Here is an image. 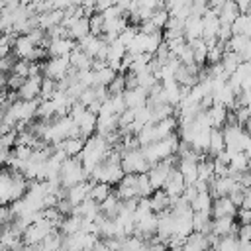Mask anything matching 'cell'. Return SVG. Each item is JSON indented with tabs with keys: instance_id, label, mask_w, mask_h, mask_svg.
Returning <instances> with one entry per match:
<instances>
[{
	"instance_id": "f35d334b",
	"label": "cell",
	"mask_w": 251,
	"mask_h": 251,
	"mask_svg": "<svg viewBox=\"0 0 251 251\" xmlns=\"http://www.w3.org/2000/svg\"><path fill=\"white\" fill-rule=\"evenodd\" d=\"M235 235H237V239L241 243H249L251 241V224H239Z\"/></svg>"
},
{
	"instance_id": "d6986e66",
	"label": "cell",
	"mask_w": 251,
	"mask_h": 251,
	"mask_svg": "<svg viewBox=\"0 0 251 251\" xmlns=\"http://www.w3.org/2000/svg\"><path fill=\"white\" fill-rule=\"evenodd\" d=\"M69 37L78 41L82 37H86L90 33V27H88V18H73V22L69 24Z\"/></svg>"
},
{
	"instance_id": "74e56055",
	"label": "cell",
	"mask_w": 251,
	"mask_h": 251,
	"mask_svg": "<svg viewBox=\"0 0 251 251\" xmlns=\"http://www.w3.org/2000/svg\"><path fill=\"white\" fill-rule=\"evenodd\" d=\"M12 73H14V75H18V76H24V78H27V75H29V61L18 59V61L14 63V69H12Z\"/></svg>"
},
{
	"instance_id": "7c38bea8",
	"label": "cell",
	"mask_w": 251,
	"mask_h": 251,
	"mask_svg": "<svg viewBox=\"0 0 251 251\" xmlns=\"http://www.w3.org/2000/svg\"><path fill=\"white\" fill-rule=\"evenodd\" d=\"M104 45H106V41H104L102 37L92 35V33H88L86 37H82V39H78V41H76V47H78L82 53H86L90 59H96L98 51H100Z\"/></svg>"
},
{
	"instance_id": "60d3db41",
	"label": "cell",
	"mask_w": 251,
	"mask_h": 251,
	"mask_svg": "<svg viewBox=\"0 0 251 251\" xmlns=\"http://www.w3.org/2000/svg\"><path fill=\"white\" fill-rule=\"evenodd\" d=\"M110 6H114V0H96L94 12H96V14H102V12H104V10H108Z\"/></svg>"
},
{
	"instance_id": "83f0119b",
	"label": "cell",
	"mask_w": 251,
	"mask_h": 251,
	"mask_svg": "<svg viewBox=\"0 0 251 251\" xmlns=\"http://www.w3.org/2000/svg\"><path fill=\"white\" fill-rule=\"evenodd\" d=\"M112 192H114V190H112V186H110L108 182H92L88 198H92L96 204H102Z\"/></svg>"
},
{
	"instance_id": "ba28073f",
	"label": "cell",
	"mask_w": 251,
	"mask_h": 251,
	"mask_svg": "<svg viewBox=\"0 0 251 251\" xmlns=\"http://www.w3.org/2000/svg\"><path fill=\"white\" fill-rule=\"evenodd\" d=\"M239 224L235 222V218H212V229L210 233L216 237H224V235H235L237 233Z\"/></svg>"
},
{
	"instance_id": "7bdbcfd3",
	"label": "cell",
	"mask_w": 251,
	"mask_h": 251,
	"mask_svg": "<svg viewBox=\"0 0 251 251\" xmlns=\"http://www.w3.org/2000/svg\"><path fill=\"white\" fill-rule=\"evenodd\" d=\"M226 2H227V0H208V8H212V10H220Z\"/></svg>"
},
{
	"instance_id": "4fadbf2b",
	"label": "cell",
	"mask_w": 251,
	"mask_h": 251,
	"mask_svg": "<svg viewBox=\"0 0 251 251\" xmlns=\"http://www.w3.org/2000/svg\"><path fill=\"white\" fill-rule=\"evenodd\" d=\"M147 94L149 90L141 88V86H135V88H126L124 92V100H126V108L133 110V108H141L147 104Z\"/></svg>"
},
{
	"instance_id": "cb8c5ba5",
	"label": "cell",
	"mask_w": 251,
	"mask_h": 251,
	"mask_svg": "<svg viewBox=\"0 0 251 251\" xmlns=\"http://www.w3.org/2000/svg\"><path fill=\"white\" fill-rule=\"evenodd\" d=\"M212 202H214L212 194H210L208 190H202V192H198V194L194 196V200L190 202V208H192V212H206V214H212Z\"/></svg>"
},
{
	"instance_id": "e0dca14e",
	"label": "cell",
	"mask_w": 251,
	"mask_h": 251,
	"mask_svg": "<svg viewBox=\"0 0 251 251\" xmlns=\"http://www.w3.org/2000/svg\"><path fill=\"white\" fill-rule=\"evenodd\" d=\"M206 118L210 122V127H224L226 126V118H227V108L222 104H214L212 108L204 110Z\"/></svg>"
},
{
	"instance_id": "ab89813d",
	"label": "cell",
	"mask_w": 251,
	"mask_h": 251,
	"mask_svg": "<svg viewBox=\"0 0 251 251\" xmlns=\"http://www.w3.org/2000/svg\"><path fill=\"white\" fill-rule=\"evenodd\" d=\"M14 63H16V59L8 53V55H4V57H0V73H12V69H14Z\"/></svg>"
},
{
	"instance_id": "8d00e7d4",
	"label": "cell",
	"mask_w": 251,
	"mask_h": 251,
	"mask_svg": "<svg viewBox=\"0 0 251 251\" xmlns=\"http://www.w3.org/2000/svg\"><path fill=\"white\" fill-rule=\"evenodd\" d=\"M149 20L157 25V29H165V25H167V22H169V12H167L165 8H159V10L153 12V16H151Z\"/></svg>"
},
{
	"instance_id": "6da1fadb",
	"label": "cell",
	"mask_w": 251,
	"mask_h": 251,
	"mask_svg": "<svg viewBox=\"0 0 251 251\" xmlns=\"http://www.w3.org/2000/svg\"><path fill=\"white\" fill-rule=\"evenodd\" d=\"M178 143H180V137H178V133L175 131V133L167 135L165 139H159V141H153V143L141 147V153H143V157L147 159L149 165H155V163H159V161H165V159L176 155Z\"/></svg>"
},
{
	"instance_id": "5b68a950",
	"label": "cell",
	"mask_w": 251,
	"mask_h": 251,
	"mask_svg": "<svg viewBox=\"0 0 251 251\" xmlns=\"http://www.w3.org/2000/svg\"><path fill=\"white\" fill-rule=\"evenodd\" d=\"M71 69V63H69V55L67 57H49L47 63H43V76L51 78V80H61L67 76Z\"/></svg>"
},
{
	"instance_id": "8fae6325",
	"label": "cell",
	"mask_w": 251,
	"mask_h": 251,
	"mask_svg": "<svg viewBox=\"0 0 251 251\" xmlns=\"http://www.w3.org/2000/svg\"><path fill=\"white\" fill-rule=\"evenodd\" d=\"M237 208L227 196L214 198L212 202V218H235Z\"/></svg>"
},
{
	"instance_id": "f1b7e54d",
	"label": "cell",
	"mask_w": 251,
	"mask_h": 251,
	"mask_svg": "<svg viewBox=\"0 0 251 251\" xmlns=\"http://www.w3.org/2000/svg\"><path fill=\"white\" fill-rule=\"evenodd\" d=\"M241 241L237 239V235H224L218 237L216 243L212 245V251H239Z\"/></svg>"
},
{
	"instance_id": "d4e9b609",
	"label": "cell",
	"mask_w": 251,
	"mask_h": 251,
	"mask_svg": "<svg viewBox=\"0 0 251 251\" xmlns=\"http://www.w3.org/2000/svg\"><path fill=\"white\" fill-rule=\"evenodd\" d=\"M12 204V171H0V204Z\"/></svg>"
},
{
	"instance_id": "1f68e13d",
	"label": "cell",
	"mask_w": 251,
	"mask_h": 251,
	"mask_svg": "<svg viewBox=\"0 0 251 251\" xmlns=\"http://www.w3.org/2000/svg\"><path fill=\"white\" fill-rule=\"evenodd\" d=\"M135 194H137V198H149L153 194V188H151V182L147 178V173L137 175V178H135Z\"/></svg>"
},
{
	"instance_id": "836d02e7",
	"label": "cell",
	"mask_w": 251,
	"mask_h": 251,
	"mask_svg": "<svg viewBox=\"0 0 251 251\" xmlns=\"http://www.w3.org/2000/svg\"><path fill=\"white\" fill-rule=\"evenodd\" d=\"M106 90H108V96H116V94H124L126 92V76L124 75H116L114 78H112V82L106 86Z\"/></svg>"
},
{
	"instance_id": "d6a6232c",
	"label": "cell",
	"mask_w": 251,
	"mask_h": 251,
	"mask_svg": "<svg viewBox=\"0 0 251 251\" xmlns=\"http://www.w3.org/2000/svg\"><path fill=\"white\" fill-rule=\"evenodd\" d=\"M116 75H118V73H116L112 67H108V65H106V67H102V69L94 71V82H96V86H108Z\"/></svg>"
},
{
	"instance_id": "4316f807",
	"label": "cell",
	"mask_w": 251,
	"mask_h": 251,
	"mask_svg": "<svg viewBox=\"0 0 251 251\" xmlns=\"http://www.w3.org/2000/svg\"><path fill=\"white\" fill-rule=\"evenodd\" d=\"M98 208H100V214H102V216H106V218H116L118 212H120V208H122V202H120V198L112 192L102 204H98Z\"/></svg>"
},
{
	"instance_id": "9a60e30c",
	"label": "cell",
	"mask_w": 251,
	"mask_h": 251,
	"mask_svg": "<svg viewBox=\"0 0 251 251\" xmlns=\"http://www.w3.org/2000/svg\"><path fill=\"white\" fill-rule=\"evenodd\" d=\"M176 169L184 178V184H194L198 180V163L196 161H188V159H178L176 161Z\"/></svg>"
},
{
	"instance_id": "52a82bcc",
	"label": "cell",
	"mask_w": 251,
	"mask_h": 251,
	"mask_svg": "<svg viewBox=\"0 0 251 251\" xmlns=\"http://www.w3.org/2000/svg\"><path fill=\"white\" fill-rule=\"evenodd\" d=\"M75 47H76L75 39L61 37V39H51L45 49H47V57H67Z\"/></svg>"
},
{
	"instance_id": "3957f363",
	"label": "cell",
	"mask_w": 251,
	"mask_h": 251,
	"mask_svg": "<svg viewBox=\"0 0 251 251\" xmlns=\"http://www.w3.org/2000/svg\"><path fill=\"white\" fill-rule=\"evenodd\" d=\"M222 133H224L226 149L231 155L233 153H239V151H245L251 145V135L241 126H224L222 127Z\"/></svg>"
},
{
	"instance_id": "7a4b0ae2",
	"label": "cell",
	"mask_w": 251,
	"mask_h": 251,
	"mask_svg": "<svg viewBox=\"0 0 251 251\" xmlns=\"http://www.w3.org/2000/svg\"><path fill=\"white\" fill-rule=\"evenodd\" d=\"M82 180H88V173L84 171L80 159L76 157H67L63 163H61V169H59V182L63 188H71Z\"/></svg>"
},
{
	"instance_id": "7dc6e473",
	"label": "cell",
	"mask_w": 251,
	"mask_h": 251,
	"mask_svg": "<svg viewBox=\"0 0 251 251\" xmlns=\"http://www.w3.org/2000/svg\"><path fill=\"white\" fill-rule=\"evenodd\" d=\"M208 251H212V249H208Z\"/></svg>"
},
{
	"instance_id": "b9f144b4",
	"label": "cell",
	"mask_w": 251,
	"mask_h": 251,
	"mask_svg": "<svg viewBox=\"0 0 251 251\" xmlns=\"http://www.w3.org/2000/svg\"><path fill=\"white\" fill-rule=\"evenodd\" d=\"M114 6H118L124 14H127V10H129V6H131V0H114Z\"/></svg>"
},
{
	"instance_id": "603a6c76",
	"label": "cell",
	"mask_w": 251,
	"mask_h": 251,
	"mask_svg": "<svg viewBox=\"0 0 251 251\" xmlns=\"http://www.w3.org/2000/svg\"><path fill=\"white\" fill-rule=\"evenodd\" d=\"M216 14H218V20H220L222 25H231L233 20L239 16V10H237L233 0H227L220 10H216Z\"/></svg>"
},
{
	"instance_id": "30bf717a",
	"label": "cell",
	"mask_w": 251,
	"mask_h": 251,
	"mask_svg": "<svg viewBox=\"0 0 251 251\" xmlns=\"http://www.w3.org/2000/svg\"><path fill=\"white\" fill-rule=\"evenodd\" d=\"M90 186H92L90 180H82V182H78V184L67 188V192H65V200H69L73 206L82 204V202L88 198V194H90Z\"/></svg>"
},
{
	"instance_id": "277c9868",
	"label": "cell",
	"mask_w": 251,
	"mask_h": 251,
	"mask_svg": "<svg viewBox=\"0 0 251 251\" xmlns=\"http://www.w3.org/2000/svg\"><path fill=\"white\" fill-rule=\"evenodd\" d=\"M120 165H122L124 175H141V173H147L151 169V165L147 163V159L141 153V147L124 151L122 159H120Z\"/></svg>"
},
{
	"instance_id": "f546056e",
	"label": "cell",
	"mask_w": 251,
	"mask_h": 251,
	"mask_svg": "<svg viewBox=\"0 0 251 251\" xmlns=\"http://www.w3.org/2000/svg\"><path fill=\"white\" fill-rule=\"evenodd\" d=\"M188 45H190V49H192L194 65L204 67V63H206V55H208V45L204 43V39L200 37V39H196V41H190Z\"/></svg>"
},
{
	"instance_id": "9c48e42d",
	"label": "cell",
	"mask_w": 251,
	"mask_h": 251,
	"mask_svg": "<svg viewBox=\"0 0 251 251\" xmlns=\"http://www.w3.org/2000/svg\"><path fill=\"white\" fill-rule=\"evenodd\" d=\"M41 78L43 76H29L24 80V84L18 88V100H37L41 90Z\"/></svg>"
},
{
	"instance_id": "f6af8a7d",
	"label": "cell",
	"mask_w": 251,
	"mask_h": 251,
	"mask_svg": "<svg viewBox=\"0 0 251 251\" xmlns=\"http://www.w3.org/2000/svg\"><path fill=\"white\" fill-rule=\"evenodd\" d=\"M243 153H245V155H247V159H249V161H251V145H249V147H247V149H245V151H243Z\"/></svg>"
},
{
	"instance_id": "bcb514c9",
	"label": "cell",
	"mask_w": 251,
	"mask_h": 251,
	"mask_svg": "<svg viewBox=\"0 0 251 251\" xmlns=\"http://www.w3.org/2000/svg\"><path fill=\"white\" fill-rule=\"evenodd\" d=\"M4 8H6V6H4V2L0 0V14H2V10H4Z\"/></svg>"
},
{
	"instance_id": "8992f818",
	"label": "cell",
	"mask_w": 251,
	"mask_h": 251,
	"mask_svg": "<svg viewBox=\"0 0 251 251\" xmlns=\"http://www.w3.org/2000/svg\"><path fill=\"white\" fill-rule=\"evenodd\" d=\"M184 188H186L184 178H182V175L178 173V169H176V165H175V167L169 171V176H167V180H165L163 190H165L171 198H178V196L184 192Z\"/></svg>"
},
{
	"instance_id": "5bb4252c",
	"label": "cell",
	"mask_w": 251,
	"mask_h": 251,
	"mask_svg": "<svg viewBox=\"0 0 251 251\" xmlns=\"http://www.w3.org/2000/svg\"><path fill=\"white\" fill-rule=\"evenodd\" d=\"M184 39L186 43L190 41H196L202 37V31H204V24H202V18L200 16H188L186 22H184Z\"/></svg>"
},
{
	"instance_id": "d590c367",
	"label": "cell",
	"mask_w": 251,
	"mask_h": 251,
	"mask_svg": "<svg viewBox=\"0 0 251 251\" xmlns=\"http://www.w3.org/2000/svg\"><path fill=\"white\" fill-rule=\"evenodd\" d=\"M88 27H90V33L92 35H96V37H102V33H104V18H102V14H92L90 18H88Z\"/></svg>"
},
{
	"instance_id": "484cf974",
	"label": "cell",
	"mask_w": 251,
	"mask_h": 251,
	"mask_svg": "<svg viewBox=\"0 0 251 251\" xmlns=\"http://www.w3.org/2000/svg\"><path fill=\"white\" fill-rule=\"evenodd\" d=\"M226 149V143H224V133H222V127H212L210 129V145H208V155H212V159Z\"/></svg>"
},
{
	"instance_id": "ffe728a7",
	"label": "cell",
	"mask_w": 251,
	"mask_h": 251,
	"mask_svg": "<svg viewBox=\"0 0 251 251\" xmlns=\"http://www.w3.org/2000/svg\"><path fill=\"white\" fill-rule=\"evenodd\" d=\"M84 141H86V139H82V137H67V139H63L61 143H57V147H59L67 157H78L80 151H82V147H84Z\"/></svg>"
},
{
	"instance_id": "e575fe53",
	"label": "cell",
	"mask_w": 251,
	"mask_h": 251,
	"mask_svg": "<svg viewBox=\"0 0 251 251\" xmlns=\"http://www.w3.org/2000/svg\"><path fill=\"white\" fill-rule=\"evenodd\" d=\"M57 92V82L43 76L41 78V90H39V100H51L53 94Z\"/></svg>"
},
{
	"instance_id": "ee69618b",
	"label": "cell",
	"mask_w": 251,
	"mask_h": 251,
	"mask_svg": "<svg viewBox=\"0 0 251 251\" xmlns=\"http://www.w3.org/2000/svg\"><path fill=\"white\" fill-rule=\"evenodd\" d=\"M6 78H8V76H6L4 73H0V90H2L4 86H6Z\"/></svg>"
},
{
	"instance_id": "4dcf8cb0",
	"label": "cell",
	"mask_w": 251,
	"mask_h": 251,
	"mask_svg": "<svg viewBox=\"0 0 251 251\" xmlns=\"http://www.w3.org/2000/svg\"><path fill=\"white\" fill-rule=\"evenodd\" d=\"M239 63H241V59H239V55H237V53H233V51H224L222 61H220V65L224 67V71H226V75H227V76L235 73V69L239 67Z\"/></svg>"
},
{
	"instance_id": "2e32d148",
	"label": "cell",
	"mask_w": 251,
	"mask_h": 251,
	"mask_svg": "<svg viewBox=\"0 0 251 251\" xmlns=\"http://www.w3.org/2000/svg\"><path fill=\"white\" fill-rule=\"evenodd\" d=\"M118 129V116L116 114H98L96 116V133L108 135Z\"/></svg>"
},
{
	"instance_id": "7402d4cb",
	"label": "cell",
	"mask_w": 251,
	"mask_h": 251,
	"mask_svg": "<svg viewBox=\"0 0 251 251\" xmlns=\"http://www.w3.org/2000/svg\"><path fill=\"white\" fill-rule=\"evenodd\" d=\"M80 227H82V218L76 216V214L65 216V218L61 220V224H59V231H61L63 235H75V233L80 231Z\"/></svg>"
},
{
	"instance_id": "44dd1931",
	"label": "cell",
	"mask_w": 251,
	"mask_h": 251,
	"mask_svg": "<svg viewBox=\"0 0 251 251\" xmlns=\"http://www.w3.org/2000/svg\"><path fill=\"white\" fill-rule=\"evenodd\" d=\"M69 63H71V67H73L75 71H88V69L92 67V59H90L86 53H82L78 47H75V49L69 53Z\"/></svg>"
},
{
	"instance_id": "ac0fdd59",
	"label": "cell",
	"mask_w": 251,
	"mask_h": 251,
	"mask_svg": "<svg viewBox=\"0 0 251 251\" xmlns=\"http://www.w3.org/2000/svg\"><path fill=\"white\" fill-rule=\"evenodd\" d=\"M149 206L155 214H161L165 210H171V196L161 188V190H153V194L149 196Z\"/></svg>"
}]
</instances>
